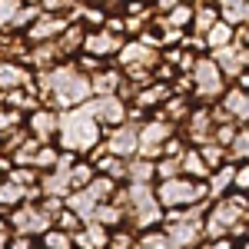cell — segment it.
Returning a JSON list of instances; mask_svg holds the SVG:
<instances>
[{
    "mask_svg": "<svg viewBox=\"0 0 249 249\" xmlns=\"http://www.w3.org/2000/svg\"><path fill=\"white\" fill-rule=\"evenodd\" d=\"M90 96H93L90 77L80 73L73 63H63V67L47 70V100L57 107V113L73 110V107H83Z\"/></svg>",
    "mask_w": 249,
    "mask_h": 249,
    "instance_id": "obj_1",
    "label": "cell"
},
{
    "mask_svg": "<svg viewBox=\"0 0 249 249\" xmlns=\"http://www.w3.org/2000/svg\"><path fill=\"white\" fill-rule=\"evenodd\" d=\"M100 123H96L93 116L87 113V107H73V110H63L60 113V150H67V153H90L96 143H103L100 140Z\"/></svg>",
    "mask_w": 249,
    "mask_h": 249,
    "instance_id": "obj_2",
    "label": "cell"
},
{
    "mask_svg": "<svg viewBox=\"0 0 249 249\" xmlns=\"http://www.w3.org/2000/svg\"><path fill=\"white\" fill-rule=\"evenodd\" d=\"M206 196H210L206 183L190 179V176L163 179V183L156 186V203H160L163 210H190V206H196V203L206 199Z\"/></svg>",
    "mask_w": 249,
    "mask_h": 249,
    "instance_id": "obj_3",
    "label": "cell"
},
{
    "mask_svg": "<svg viewBox=\"0 0 249 249\" xmlns=\"http://www.w3.org/2000/svg\"><path fill=\"white\" fill-rule=\"evenodd\" d=\"M193 83H196V93L203 100L223 96V70L213 63V57H196V63H193Z\"/></svg>",
    "mask_w": 249,
    "mask_h": 249,
    "instance_id": "obj_4",
    "label": "cell"
},
{
    "mask_svg": "<svg viewBox=\"0 0 249 249\" xmlns=\"http://www.w3.org/2000/svg\"><path fill=\"white\" fill-rule=\"evenodd\" d=\"M83 107H87V113L93 116L100 126H120V123H126V113H130L126 103L116 93L113 96H90Z\"/></svg>",
    "mask_w": 249,
    "mask_h": 249,
    "instance_id": "obj_5",
    "label": "cell"
},
{
    "mask_svg": "<svg viewBox=\"0 0 249 249\" xmlns=\"http://www.w3.org/2000/svg\"><path fill=\"white\" fill-rule=\"evenodd\" d=\"M173 136V126H170V120H150L146 126H140V153L136 156H143V160H160L163 156V143Z\"/></svg>",
    "mask_w": 249,
    "mask_h": 249,
    "instance_id": "obj_6",
    "label": "cell"
},
{
    "mask_svg": "<svg viewBox=\"0 0 249 249\" xmlns=\"http://www.w3.org/2000/svg\"><path fill=\"white\" fill-rule=\"evenodd\" d=\"M103 146H107L110 156L133 160V156L140 153V130H136L133 123H120V126H113V133L103 140Z\"/></svg>",
    "mask_w": 249,
    "mask_h": 249,
    "instance_id": "obj_7",
    "label": "cell"
},
{
    "mask_svg": "<svg viewBox=\"0 0 249 249\" xmlns=\"http://www.w3.org/2000/svg\"><path fill=\"white\" fill-rule=\"evenodd\" d=\"M27 133L40 140V143H50V140H57L60 133V113L53 107H37L34 113L27 116Z\"/></svg>",
    "mask_w": 249,
    "mask_h": 249,
    "instance_id": "obj_8",
    "label": "cell"
},
{
    "mask_svg": "<svg viewBox=\"0 0 249 249\" xmlns=\"http://www.w3.org/2000/svg\"><path fill=\"white\" fill-rule=\"evenodd\" d=\"M120 47H123V37H116L110 30H87V37H83V53H90L96 60L120 53Z\"/></svg>",
    "mask_w": 249,
    "mask_h": 249,
    "instance_id": "obj_9",
    "label": "cell"
},
{
    "mask_svg": "<svg viewBox=\"0 0 249 249\" xmlns=\"http://www.w3.org/2000/svg\"><path fill=\"white\" fill-rule=\"evenodd\" d=\"M67 23H70V20L60 17V14H40V17L30 23L27 40H30V43H50V40H57L60 34H63Z\"/></svg>",
    "mask_w": 249,
    "mask_h": 249,
    "instance_id": "obj_10",
    "label": "cell"
},
{
    "mask_svg": "<svg viewBox=\"0 0 249 249\" xmlns=\"http://www.w3.org/2000/svg\"><path fill=\"white\" fill-rule=\"evenodd\" d=\"M30 83V73L20 67L17 60H0V93H10Z\"/></svg>",
    "mask_w": 249,
    "mask_h": 249,
    "instance_id": "obj_11",
    "label": "cell"
},
{
    "mask_svg": "<svg viewBox=\"0 0 249 249\" xmlns=\"http://www.w3.org/2000/svg\"><path fill=\"white\" fill-rule=\"evenodd\" d=\"M120 87H123V70H96L93 77H90V90L93 96H113L120 93Z\"/></svg>",
    "mask_w": 249,
    "mask_h": 249,
    "instance_id": "obj_12",
    "label": "cell"
},
{
    "mask_svg": "<svg viewBox=\"0 0 249 249\" xmlns=\"http://www.w3.org/2000/svg\"><path fill=\"white\" fill-rule=\"evenodd\" d=\"M83 37H87V27H80V23H67L63 27V34H60L53 43H57L60 57H70V53H77V50H83Z\"/></svg>",
    "mask_w": 249,
    "mask_h": 249,
    "instance_id": "obj_13",
    "label": "cell"
},
{
    "mask_svg": "<svg viewBox=\"0 0 249 249\" xmlns=\"http://www.w3.org/2000/svg\"><path fill=\"white\" fill-rule=\"evenodd\" d=\"M57 60H60V50H57L53 40H50V43H34V50L27 53V63L37 67V70H53Z\"/></svg>",
    "mask_w": 249,
    "mask_h": 249,
    "instance_id": "obj_14",
    "label": "cell"
},
{
    "mask_svg": "<svg viewBox=\"0 0 249 249\" xmlns=\"http://www.w3.org/2000/svg\"><path fill=\"white\" fill-rule=\"evenodd\" d=\"M63 206H67L70 213H77L80 219L87 223V219L93 216V210H96V199L87 190H73V193H67V196H63Z\"/></svg>",
    "mask_w": 249,
    "mask_h": 249,
    "instance_id": "obj_15",
    "label": "cell"
},
{
    "mask_svg": "<svg viewBox=\"0 0 249 249\" xmlns=\"http://www.w3.org/2000/svg\"><path fill=\"white\" fill-rule=\"evenodd\" d=\"M93 223H100V226H107V230L113 232L116 226H123L126 223V213L120 210L116 203H96V210H93V216H90Z\"/></svg>",
    "mask_w": 249,
    "mask_h": 249,
    "instance_id": "obj_16",
    "label": "cell"
},
{
    "mask_svg": "<svg viewBox=\"0 0 249 249\" xmlns=\"http://www.w3.org/2000/svg\"><path fill=\"white\" fill-rule=\"evenodd\" d=\"M153 176H156L153 160H143V156L126 160V179H130V183H153Z\"/></svg>",
    "mask_w": 249,
    "mask_h": 249,
    "instance_id": "obj_17",
    "label": "cell"
},
{
    "mask_svg": "<svg viewBox=\"0 0 249 249\" xmlns=\"http://www.w3.org/2000/svg\"><path fill=\"white\" fill-rule=\"evenodd\" d=\"M20 203H27V190H20L10 179H0V213L7 216L10 210H17Z\"/></svg>",
    "mask_w": 249,
    "mask_h": 249,
    "instance_id": "obj_18",
    "label": "cell"
},
{
    "mask_svg": "<svg viewBox=\"0 0 249 249\" xmlns=\"http://www.w3.org/2000/svg\"><path fill=\"white\" fill-rule=\"evenodd\" d=\"M203 40H206V47L210 50H219V47H230L232 40H236V30H232L230 23H223V20H216L210 30L203 34Z\"/></svg>",
    "mask_w": 249,
    "mask_h": 249,
    "instance_id": "obj_19",
    "label": "cell"
},
{
    "mask_svg": "<svg viewBox=\"0 0 249 249\" xmlns=\"http://www.w3.org/2000/svg\"><path fill=\"white\" fill-rule=\"evenodd\" d=\"M93 176H96V170H93V166H90L87 160H77V163L70 166V173H67V183H70V193H73V190H87Z\"/></svg>",
    "mask_w": 249,
    "mask_h": 249,
    "instance_id": "obj_20",
    "label": "cell"
},
{
    "mask_svg": "<svg viewBox=\"0 0 249 249\" xmlns=\"http://www.w3.org/2000/svg\"><path fill=\"white\" fill-rule=\"evenodd\" d=\"M179 166H183V176H190V179H199V183H206V176H210V170H206V163H203L199 150H193V153H183Z\"/></svg>",
    "mask_w": 249,
    "mask_h": 249,
    "instance_id": "obj_21",
    "label": "cell"
},
{
    "mask_svg": "<svg viewBox=\"0 0 249 249\" xmlns=\"http://www.w3.org/2000/svg\"><path fill=\"white\" fill-rule=\"evenodd\" d=\"M37 249H73V236L57 230V226H50V230L37 239Z\"/></svg>",
    "mask_w": 249,
    "mask_h": 249,
    "instance_id": "obj_22",
    "label": "cell"
},
{
    "mask_svg": "<svg viewBox=\"0 0 249 249\" xmlns=\"http://www.w3.org/2000/svg\"><path fill=\"white\" fill-rule=\"evenodd\" d=\"M223 107L226 113L236 116V120H249V100H246V90H230L223 96Z\"/></svg>",
    "mask_w": 249,
    "mask_h": 249,
    "instance_id": "obj_23",
    "label": "cell"
},
{
    "mask_svg": "<svg viewBox=\"0 0 249 249\" xmlns=\"http://www.w3.org/2000/svg\"><path fill=\"white\" fill-rule=\"evenodd\" d=\"M87 193L93 196L96 203H110V199H113V193H116V183L110 179V176L96 173L93 179H90V186H87Z\"/></svg>",
    "mask_w": 249,
    "mask_h": 249,
    "instance_id": "obj_24",
    "label": "cell"
},
{
    "mask_svg": "<svg viewBox=\"0 0 249 249\" xmlns=\"http://www.w3.org/2000/svg\"><path fill=\"white\" fill-rule=\"evenodd\" d=\"M166 100H170V87L166 83H150V87H143L136 93L140 107H156V103H166Z\"/></svg>",
    "mask_w": 249,
    "mask_h": 249,
    "instance_id": "obj_25",
    "label": "cell"
},
{
    "mask_svg": "<svg viewBox=\"0 0 249 249\" xmlns=\"http://www.w3.org/2000/svg\"><path fill=\"white\" fill-rule=\"evenodd\" d=\"M57 156H60V146L40 143L37 153H34V170H37V173H50L53 166H57Z\"/></svg>",
    "mask_w": 249,
    "mask_h": 249,
    "instance_id": "obj_26",
    "label": "cell"
},
{
    "mask_svg": "<svg viewBox=\"0 0 249 249\" xmlns=\"http://www.w3.org/2000/svg\"><path fill=\"white\" fill-rule=\"evenodd\" d=\"M133 249H176V246L170 243V236H166L163 230H146L133 243Z\"/></svg>",
    "mask_w": 249,
    "mask_h": 249,
    "instance_id": "obj_27",
    "label": "cell"
},
{
    "mask_svg": "<svg viewBox=\"0 0 249 249\" xmlns=\"http://www.w3.org/2000/svg\"><path fill=\"white\" fill-rule=\"evenodd\" d=\"M199 156H203V163H206V170H219L223 166V160H226V146H219V143H199Z\"/></svg>",
    "mask_w": 249,
    "mask_h": 249,
    "instance_id": "obj_28",
    "label": "cell"
},
{
    "mask_svg": "<svg viewBox=\"0 0 249 249\" xmlns=\"http://www.w3.org/2000/svg\"><path fill=\"white\" fill-rule=\"evenodd\" d=\"M7 179L17 183L20 190H30V186H37V183H40V173L34 170V166H14V170L7 173Z\"/></svg>",
    "mask_w": 249,
    "mask_h": 249,
    "instance_id": "obj_29",
    "label": "cell"
},
{
    "mask_svg": "<svg viewBox=\"0 0 249 249\" xmlns=\"http://www.w3.org/2000/svg\"><path fill=\"white\" fill-rule=\"evenodd\" d=\"M232 170H236V166H226V163H223V166L216 170V176H213L210 183H206L210 196H223V190H226V186L232 183Z\"/></svg>",
    "mask_w": 249,
    "mask_h": 249,
    "instance_id": "obj_30",
    "label": "cell"
},
{
    "mask_svg": "<svg viewBox=\"0 0 249 249\" xmlns=\"http://www.w3.org/2000/svg\"><path fill=\"white\" fill-rule=\"evenodd\" d=\"M156 176H160V183H163V179H176V176H183L179 160H176V156H160V160H156Z\"/></svg>",
    "mask_w": 249,
    "mask_h": 249,
    "instance_id": "obj_31",
    "label": "cell"
},
{
    "mask_svg": "<svg viewBox=\"0 0 249 249\" xmlns=\"http://www.w3.org/2000/svg\"><path fill=\"white\" fill-rule=\"evenodd\" d=\"M163 23H170V27H176V30H183L186 23H193V7H190V3H179V7H173L170 14L163 17Z\"/></svg>",
    "mask_w": 249,
    "mask_h": 249,
    "instance_id": "obj_32",
    "label": "cell"
},
{
    "mask_svg": "<svg viewBox=\"0 0 249 249\" xmlns=\"http://www.w3.org/2000/svg\"><path fill=\"white\" fill-rule=\"evenodd\" d=\"M53 226L73 236V232H80V230H83V219H80L77 213H70V210H67V206H63V210H60V216H57V219H53Z\"/></svg>",
    "mask_w": 249,
    "mask_h": 249,
    "instance_id": "obj_33",
    "label": "cell"
},
{
    "mask_svg": "<svg viewBox=\"0 0 249 249\" xmlns=\"http://www.w3.org/2000/svg\"><path fill=\"white\" fill-rule=\"evenodd\" d=\"M216 20H219V10H213V7H199V10H193V27H196L199 34H206Z\"/></svg>",
    "mask_w": 249,
    "mask_h": 249,
    "instance_id": "obj_34",
    "label": "cell"
},
{
    "mask_svg": "<svg viewBox=\"0 0 249 249\" xmlns=\"http://www.w3.org/2000/svg\"><path fill=\"white\" fill-rule=\"evenodd\" d=\"M3 249H37V239H34V236L10 232V236H7V246H3Z\"/></svg>",
    "mask_w": 249,
    "mask_h": 249,
    "instance_id": "obj_35",
    "label": "cell"
},
{
    "mask_svg": "<svg viewBox=\"0 0 249 249\" xmlns=\"http://www.w3.org/2000/svg\"><path fill=\"white\" fill-rule=\"evenodd\" d=\"M230 153L239 160H249V133H236V140L230 143Z\"/></svg>",
    "mask_w": 249,
    "mask_h": 249,
    "instance_id": "obj_36",
    "label": "cell"
},
{
    "mask_svg": "<svg viewBox=\"0 0 249 249\" xmlns=\"http://www.w3.org/2000/svg\"><path fill=\"white\" fill-rule=\"evenodd\" d=\"M232 186L239 193H249V163H243V166L232 170Z\"/></svg>",
    "mask_w": 249,
    "mask_h": 249,
    "instance_id": "obj_37",
    "label": "cell"
},
{
    "mask_svg": "<svg viewBox=\"0 0 249 249\" xmlns=\"http://www.w3.org/2000/svg\"><path fill=\"white\" fill-rule=\"evenodd\" d=\"M160 3V10H173V7H179V3H186V0H156Z\"/></svg>",
    "mask_w": 249,
    "mask_h": 249,
    "instance_id": "obj_38",
    "label": "cell"
},
{
    "mask_svg": "<svg viewBox=\"0 0 249 249\" xmlns=\"http://www.w3.org/2000/svg\"><path fill=\"white\" fill-rule=\"evenodd\" d=\"M236 37H239V47H243V50H249V27H246V30H239Z\"/></svg>",
    "mask_w": 249,
    "mask_h": 249,
    "instance_id": "obj_39",
    "label": "cell"
},
{
    "mask_svg": "<svg viewBox=\"0 0 249 249\" xmlns=\"http://www.w3.org/2000/svg\"><path fill=\"white\" fill-rule=\"evenodd\" d=\"M246 20H249V0H246Z\"/></svg>",
    "mask_w": 249,
    "mask_h": 249,
    "instance_id": "obj_40",
    "label": "cell"
},
{
    "mask_svg": "<svg viewBox=\"0 0 249 249\" xmlns=\"http://www.w3.org/2000/svg\"><path fill=\"white\" fill-rule=\"evenodd\" d=\"M0 249H3V246H0Z\"/></svg>",
    "mask_w": 249,
    "mask_h": 249,
    "instance_id": "obj_41",
    "label": "cell"
}]
</instances>
